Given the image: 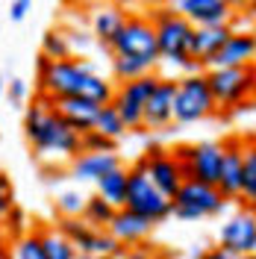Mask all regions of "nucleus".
Wrapping results in <instances>:
<instances>
[{
	"instance_id": "21",
	"label": "nucleus",
	"mask_w": 256,
	"mask_h": 259,
	"mask_svg": "<svg viewBox=\"0 0 256 259\" xmlns=\"http://www.w3.org/2000/svg\"><path fill=\"white\" fill-rule=\"evenodd\" d=\"M230 32L233 27L230 24H212V27H194L192 30V41H189V53H192V59L200 68H206L209 59L221 50L227 38H230Z\"/></svg>"
},
{
	"instance_id": "37",
	"label": "nucleus",
	"mask_w": 256,
	"mask_h": 259,
	"mask_svg": "<svg viewBox=\"0 0 256 259\" xmlns=\"http://www.w3.org/2000/svg\"><path fill=\"white\" fill-rule=\"evenodd\" d=\"M200 259H230V253H224L221 247H212L206 253H200Z\"/></svg>"
},
{
	"instance_id": "7",
	"label": "nucleus",
	"mask_w": 256,
	"mask_h": 259,
	"mask_svg": "<svg viewBox=\"0 0 256 259\" xmlns=\"http://www.w3.org/2000/svg\"><path fill=\"white\" fill-rule=\"evenodd\" d=\"M112 56H133L139 62L156 68L159 65V50H156V32L147 15H127L118 38L109 48Z\"/></svg>"
},
{
	"instance_id": "14",
	"label": "nucleus",
	"mask_w": 256,
	"mask_h": 259,
	"mask_svg": "<svg viewBox=\"0 0 256 259\" xmlns=\"http://www.w3.org/2000/svg\"><path fill=\"white\" fill-rule=\"evenodd\" d=\"M174 92L177 80L174 77H159L153 92L144 103L142 112V127L144 130H165L174 124Z\"/></svg>"
},
{
	"instance_id": "41",
	"label": "nucleus",
	"mask_w": 256,
	"mask_h": 259,
	"mask_svg": "<svg viewBox=\"0 0 256 259\" xmlns=\"http://www.w3.org/2000/svg\"><path fill=\"white\" fill-rule=\"evenodd\" d=\"M92 3H100V6H103V3H109V0H92Z\"/></svg>"
},
{
	"instance_id": "23",
	"label": "nucleus",
	"mask_w": 256,
	"mask_h": 259,
	"mask_svg": "<svg viewBox=\"0 0 256 259\" xmlns=\"http://www.w3.org/2000/svg\"><path fill=\"white\" fill-rule=\"evenodd\" d=\"M95 186H97V197H103L109 206L121 209L124 206V194H127V168L121 165V168H115L109 174H103Z\"/></svg>"
},
{
	"instance_id": "33",
	"label": "nucleus",
	"mask_w": 256,
	"mask_h": 259,
	"mask_svg": "<svg viewBox=\"0 0 256 259\" xmlns=\"http://www.w3.org/2000/svg\"><path fill=\"white\" fill-rule=\"evenodd\" d=\"M12 209H15V186H12L9 174H0V221Z\"/></svg>"
},
{
	"instance_id": "2",
	"label": "nucleus",
	"mask_w": 256,
	"mask_h": 259,
	"mask_svg": "<svg viewBox=\"0 0 256 259\" xmlns=\"http://www.w3.org/2000/svg\"><path fill=\"white\" fill-rule=\"evenodd\" d=\"M24 133H27V142L32 145V150L41 156V159H71L80 153V133L65 124L59 115L50 109L48 100H38L32 103L27 115H24Z\"/></svg>"
},
{
	"instance_id": "30",
	"label": "nucleus",
	"mask_w": 256,
	"mask_h": 259,
	"mask_svg": "<svg viewBox=\"0 0 256 259\" xmlns=\"http://www.w3.org/2000/svg\"><path fill=\"white\" fill-rule=\"evenodd\" d=\"M9 253H12V259H48L38 233H24V236H18L15 244L9 247Z\"/></svg>"
},
{
	"instance_id": "36",
	"label": "nucleus",
	"mask_w": 256,
	"mask_h": 259,
	"mask_svg": "<svg viewBox=\"0 0 256 259\" xmlns=\"http://www.w3.org/2000/svg\"><path fill=\"white\" fill-rule=\"evenodd\" d=\"M227 6H230V12H247V9H253V0H224Z\"/></svg>"
},
{
	"instance_id": "25",
	"label": "nucleus",
	"mask_w": 256,
	"mask_h": 259,
	"mask_svg": "<svg viewBox=\"0 0 256 259\" xmlns=\"http://www.w3.org/2000/svg\"><path fill=\"white\" fill-rule=\"evenodd\" d=\"M82 221L89 227H95V230H106L109 227V221H112L115 215V206H109L103 197H97V194H92V197H86V206H82Z\"/></svg>"
},
{
	"instance_id": "40",
	"label": "nucleus",
	"mask_w": 256,
	"mask_h": 259,
	"mask_svg": "<svg viewBox=\"0 0 256 259\" xmlns=\"http://www.w3.org/2000/svg\"><path fill=\"white\" fill-rule=\"evenodd\" d=\"M3 92H6V82H3V77H0V97H3Z\"/></svg>"
},
{
	"instance_id": "35",
	"label": "nucleus",
	"mask_w": 256,
	"mask_h": 259,
	"mask_svg": "<svg viewBox=\"0 0 256 259\" xmlns=\"http://www.w3.org/2000/svg\"><path fill=\"white\" fill-rule=\"evenodd\" d=\"M30 6H32V0H15V3L9 6V18H12V21H24L27 12H30Z\"/></svg>"
},
{
	"instance_id": "9",
	"label": "nucleus",
	"mask_w": 256,
	"mask_h": 259,
	"mask_svg": "<svg viewBox=\"0 0 256 259\" xmlns=\"http://www.w3.org/2000/svg\"><path fill=\"white\" fill-rule=\"evenodd\" d=\"M171 156L180 162L183 177L197 180V183H218V171H221V156L224 147L221 142H197V145H180L171 150Z\"/></svg>"
},
{
	"instance_id": "11",
	"label": "nucleus",
	"mask_w": 256,
	"mask_h": 259,
	"mask_svg": "<svg viewBox=\"0 0 256 259\" xmlns=\"http://www.w3.org/2000/svg\"><path fill=\"white\" fill-rule=\"evenodd\" d=\"M59 233L71 242V247L77 253H86V256L106 259V256H118L121 253V244L115 242L106 230H95L86 221H80V218H62Z\"/></svg>"
},
{
	"instance_id": "20",
	"label": "nucleus",
	"mask_w": 256,
	"mask_h": 259,
	"mask_svg": "<svg viewBox=\"0 0 256 259\" xmlns=\"http://www.w3.org/2000/svg\"><path fill=\"white\" fill-rule=\"evenodd\" d=\"M153 221H147V218H142V215H136V212L130 209H115L112 221H109V227H106V233L112 236L118 244H139L144 242L150 233H153Z\"/></svg>"
},
{
	"instance_id": "42",
	"label": "nucleus",
	"mask_w": 256,
	"mask_h": 259,
	"mask_svg": "<svg viewBox=\"0 0 256 259\" xmlns=\"http://www.w3.org/2000/svg\"><path fill=\"white\" fill-rule=\"evenodd\" d=\"M230 259H253V256H230Z\"/></svg>"
},
{
	"instance_id": "24",
	"label": "nucleus",
	"mask_w": 256,
	"mask_h": 259,
	"mask_svg": "<svg viewBox=\"0 0 256 259\" xmlns=\"http://www.w3.org/2000/svg\"><path fill=\"white\" fill-rule=\"evenodd\" d=\"M239 197L247 203V209H253L256 200V147L253 142L244 145V162H241V192Z\"/></svg>"
},
{
	"instance_id": "13",
	"label": "nucleus",
	"mask_w": 256,
	"mask_h": 259,
	"mask_svg": "<svg viewBox=\"0 0 256 259\" xmlns=\"http://www.w3.org/2000/svg\"><path fill=\"white\" fill-rule=\"evenodd\" d=\"M139 165H142V171L147 174V180L159 189L168 200L177 194V189L183 186V168H180V162L168 153V150H162V147H153V150H147L142 159H139Z\"/></svg>"
},
{
	"instance_id": "32",
	"label": "nucleus",
	"mask_w": 256,
	"mask_h": 259,
	"mask_svg": "<svg viewBox=\"0 0 256 259\" xmlns=\"http://www.w3.org/2000/svg\"><path fill=\"white\" fill-rule=\"evenodd\" d=\"M115 145H118V142L106 139V136H100L97 130H89V133H82L80 136V150H92V153H97V150H115Z\"/></svg>"
},
{
	"instance_id": "5",
	"label": "nucleus",
	"mask_w": 256,
	"mask_h": 259,
	"mask_svg": "<svg viewBox=\"0 0 256 259\" xmlns=\"http://www.w3.org/2000/svg\"><path fill=\"white\" fill-rule=\"evenodd\" d=\"M227 206V197L215 186L209 183H197V180H183V186L177 189L171 197V215L180 221H200V218H212L221 215Z\"/></svg>"
},
{
	"instance_id": "31",
	"label": "nucleus",
	"mask_w": 256,
	"mask_h": 259,
	"mask_svg": "<svg viewBox=\"0 0 256 259\" xmlns=\"http://www.w3.org/2000/svg\"><path fill=\"white\" fill-rule=\"evenodd\" d=\"M82 206H86V194L80 192H62L56 197V209L62 212L65 218H80Z\"/></svg>"
},
{
	"instance_id": "27",
	"label": "nucleus",
	"mask_w": 256,
	"mask_h": 259,
	"mask_svg": "<svg viewBox=\"0 0 256 259\" xmlns=\"http://www.w3.org/2000/svg\"><path fill=\"white\" fill-rule=\"evenodd\" d=\"M38 239H41V247H45V256L48 259H77V250L71 247V242L65 239L59 230H41Z\"/></svg>"
},
{
	"instance_id": "18",
	"label": "nucleus",
	"mask_w": 256,
	"mask_h": 259,
	"mask_svg": "<svg viewBox=\"0 0 256 259\" xmlns=\"http://www.w3.org/2000/svg\"><path fill=\"white\" fill-rule=\"evenodd\" d=\"M68 162H71V177L80 180V183H97L103 174H109V171L124 165L115 150H97V153L80 150L77 156H71Z\"/></svg>"
},
{
	"instance_id": "15",
	"label": "nucleus",
	"mask_w": 256,
	"mask_h": 259,
	"mask_svg": "<svg viewBox=\"0 0 256 259\" xmlns=\"http://www.w3.org/2000/svg\"><path fill=\"white\" fill-rule=\"evenodd\" d=\"M224 156H221V171H218V183L215 189L224 194L227 200L239 197L241 192V162H244V139L241 136H230L221 142Z\"/></svg>"
},
{
	"instance_id": "3",
	"label": "nucleus",
	"mask_w": 256,
	"mask_h": 259,
	"mask_svg": "<svg viewBox=\"0 0 256 259\" xmlns=\"http://www.w3.org/2000/svg\"><path fill=\"white\" fill-rule=\"evenodd\" d=\"M150 24H153V32H156V50H159V62L174 65V68H183V71H200V65L192 59L189 53V41H192V24L183 15H177L174 9L165 3V6H156L150 9Z\"/></svg>"
},
{
	"instance_id": "16",
	"label": "nucleus",
	"mask_w": 256,
	"mask_h": 259,
	"mask_svg": "<svg viewBox=\"0 0 256 259\" xmlns=\"http://www.w3.org/2000/svg\"><path fill=\"white\" fill-rule=\"evenodd\" d=\"M177 15H183L192 27H212V24H230V6L224 0H168Z\"/></svg>"
},
{
	"instance_id": "19",
	"label": "nucleus",
	"mask_w": 256,
	"mask_h": 259,
	"mask_svg": "<svg viewBox=\"0 0 256 259\" xmlns=\"http://www.w3.org/2000/svg\"><path fill=\"white\" fill-rule=\"evenodd\" d=\"M48 100V97H45ZM50 109L62 118L68 127L74 130V133H89V130L95 127V118H97V106L95 100H89V97H56V100H48Z\"/></svg>"
},
{
	"instance_id": "43",
	"label": "nucleus",
	"mask_w": 256,
	"mask_h": 259,
	"mask_svg": "<svg viewBox=\"0 0 256 259\" xmlns=\"http://www.w3.org/2000/svg\"><path fill=\"white\" fill-rule=\"evenodd\" d=\"M0 244H3V233H0Z\"/></svg>"
},
{
	"instance_id": "8",
	"label": "nucleus",
	"mask_w": 256,
	"mask_h": 259,
	"mask_svg": "<svg viewBox=\"0 0 256 259\" xmlns=\"http://www.w3.org/2000/svg\"><path fill=\"white\" fill-rule=\"evenodd\" d=\"M218 112L212 92L206 85L203 71H194L189 77L177 80V92H174V121L177 124H197L209 115Z\"/></svg>"
},
{
	"instance_id": "38",
	"label": "nucleus",
	"mask_w": 256,
	"mask_h": 259,
	"mask_svg": "<svg viewBox=\"0 0 256 259\" xmlns=\"http://www.w3.org/2000/svg\"><path fill=\"white\" fill-rule=\"evenodd\" d=\"M136 3H142V6H147V9H156V6H165L168 0H136Z\"/></svg>"
},
{
	"instance_id": "28",
	"label": "nucleus",
	"mask_w": 256,
	"mask_h": 259,
	"mask_svg": "<svg viewBox=\"0 0 256 259\" xmlns=\"http://www.w3.org/2000/svg\"><path fill=\"white\" fill-rule=\"evenodd\" d=\"M112 74L115 80L127 82V80H136V77H144V74H153V68L133 59V56H112Z\"/></svg>"
},
{
	"instance_id": "26",
	"label": "nucleus",
	"mask_w": 256,
	"mask_h": 259,
	"mask_svg": "<svg viewBox=\"0 0 256 259\" xmlns=\"http://www.w3.org/2000/svg\"><path fill=\"white\" fill-rule=\"evenodd\" d=\"M100 136H106V139H112V142H118V139H124V133H127V127H124V121H121V115L115 112L112 103H103L100 109H97V118H95V127Z\"/></svg>"
},
{
	"instance_id": "29",
	"label": "nucleus",
	"mask_w": 256,
	"mask_h": 259,
	"mask_svg": "<svg viewBox=\"0 0 256 259\" xmlns=\"http://www.w3.org/2000/svg\"><path fill=\"white\" fill-rule=\"evenodd\" d=\"M41 56H48V59H71L74 56V50H71V41H68V32L62 30H50L45 35V45H41Z\"/></svg>"
},
{
	"instance_id": "6",
	"label": "nucleus",
	"mask_w": 256,
	"mask_h": 259,
	"mask_svg": "<svg viewBox=\"0 0 256 259\" xmlns=\"http://www.w3.org/2000/svg\"><path fill=\"white\" fill-rule=\"evenodd\" d=\"M124 209L142 215L147 221L159 224L171 215V200L147 180V174L142 171V165L136 162L133 168H127V194H124Z\"/></svg>"
},
{
	"instance_id": "39",
	"label": "nucleus",
	"mask_w": 256,
	"mask_h": 259,
	"mask_svg": "<svg viewBox=\"0 0 256 259\" xmlns=\"http://www.w3.org/2000/svg\"><path fill=\"white\" fill-rule=\"evenodd\" d=\"M0 259H12V253H9V247H6V244H0Z\"/></svg>"
},
{
	"instance_id": "34",
	"label": "nucleus",
	"mask_w": 256,
	"mask_h": 259,
	"mask_svg": "<svg viewBox=\"0 0 256 259\" xmlns=\"http://www.w3.org/2000/svg\"><path fill=\"white\" fill-rule=\"evenodd\" d=\"M27 92H30V89H27V82L21 80V77L9 80V100H12L15 106H21V103L27 100Z\"/></svg>"
},
{
	"instance_id": "17",
	"label": "nucleus",
	"mask_w": 256,
	"mask_h": 259,
	"mask_svg": "<svg viewBox=\"0 0 256 259\" xmlns=\"http://www.w3.org/2000/svg\"><path fill=\"white\" fill-rule=\"evenodd\" d=\"M256 56V38L253 30H233L221 50L209 59L206 68H239V65H253Z\"/></svg>"
},
{
	"instance_id": "10",
	"label": "nucleus",
	"mask_w": 256,
	"mask_h": 259,
	"mask_svg": "<svg viewBox=\"0 0 256 259\" xmlns=\"http://www.w3.org/2000/svg\"><path fill=\"white\" fill-rule=\"evenodd\" d=\"M156 74H144V77H136V80H127L121 82L118 89L112 92V103L115 112L121 115V121H124V127L130 130H142V112H144V103H147V97L153 92V85H156Z\"/></svg>"
},
{
	"instance_id": "4",
	"label": "nucleus",
	"mask_w": 256,
	"mask_h": 259,
	"mask_svg": "<svg viewBox=\"0 0 256 259\" xmlns=\"http://www.w3.org/2000/svg\"><path fill=\"white\" fill-rule=\"evenodd\" d=\"M206 85L212 92V100L221 109H236L253 97V65H239V68H206L203 71Z\"/></svg>"
},
{
	"instance_id": "12",
	"label": "nucleus",
	"mask_w": 256,
	"mask_h": 259,
	"mask_svg": "<svg viewBox=\"0 0 256 259\" xmlns=\"http://www.w3.org/2000/svg\"><path fill=\"white\" fill-rule=\"evenodd\" d=\"M218 247L230 256H253L256 250V218L253 209L230 215L218 233Z\"/></svg>"
},
{
	"instance_id": "22",
	"label": "nucleus",
	"mask_w": 256,
	"mask_h": 259,
	"mask_svg": "<svg viewBox=\"0 0 256 259\" xmlns=\"http://www.w3.org/2000/svg\"><path fill=\"white\" fill-rule=\"evenodd\" d=\"M124 21H127V12L118 9V6H106V3H103L100 9H95V15H92V30H95L97 45L103 50L112 48V41L118 38Z\"/></svg>"
},
{
	"instance_id": "1",
	"label": "nucleus",
	"mask_w": 256,
	"mask_h": 259,
	"mask_svg": "<svg viewBox=\"0 0 256 259\" xmlns=\"http://www.w3.org/2000/svg\"><path fill=\"white\" fill-rule=\"evenodd\" d=\"M38 74H41V92L48 100H56V97H89L95 100L97 106L109 103L112 100L115 85L106 77H100L95 68L82 59H48L41 56L38 59Z\"/></svg>"
}]
</instances>
